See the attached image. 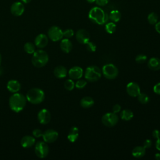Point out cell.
<instances>
[{"instance_id": "1", "label": "cell", "mask_w": 160, "mask_h": 160, "mask_svg": "<svg viewBox=\"0 0 160 160\" xmlns=\"http://www.w3.org/2000/svg\"><path fill=\"white\" fill-rule=\"evenodd\" d=\"M26 98L22 93L15 92L12 94L9 99L10 109L15 112H19L23 110L26 104Z\"/></svg>"}, {"instance_id": "2", "label": "cell", "mask_w": 160, "mask_h": 160, "mask_svg": "<svg viewBox=\"0 0 160 160\" xmlns=\"http://www.w3.org/2000/svg\"><path fill=\"white\" fill-rule=\"evenodd\" d=\"M89 19L94 23L102 25L106 23L109 19V15L101 8L94 7L89 12Z\"/></svg>"}, {"instance_id": "3", "label": "cell", "mask_w": 160, "mask_h": 160, "mask_svg": "<svg viewBox=\"0 0 160 160\" xmlns=\"http://www.w3.org/2000/svg\"><path fill=\"white\" fill-rule=\"evenodd\" d=\"M26 98L27 101L31 104H38L44 100L45 94L41 89L34 88L28 91Z\"/></svg>"}, {"instance_id": "4", "label": "cell", "mask_w": 160, "mask_h": 160, "mask_svg": "<svg viewBox=\"0 0 160 160\" xmlns=\"http://www.w3.org/2000/svg\"><path fill=\"white\" fill-rule=\"evenodd\" d=\"M49 61V56L48 53L42 50L38 49L35 51L32 54L31 62L32 65L36 68H42L46 65Z\"/></svg>"}, {"instance_id": "5", "label": "cell", "mask_w": 160, "mask_h": 160, "mask_svg": "<svg viewBox=\"0 0 160 160\" xmlns=\"http://www.w3.org/2000/svg\"><path fill=\"white\" fill-rule=\"evenodd\" d=\"M102 76V71L100 68L94 65H91L86 68L84 72V78L89 82H96Z\"/></svg>"}, {"instance_id": "6", "label": "cell", "mask_w": 160, "mask_h": 160, "mask_svg": "<svg viewBox=\"0 0 160 160\" xmlns=\"http://www.w3.org/2000/svg\"><path fill=\"white\" fill-rule=\"evenodd\" d=\"M101 71L104 77L110 80L116 78L119 74L118 68L114 64L111 63L104 65Z\"/></svg>"}, {"instance_id": "7", "label": "cell", "mask_w": 160, "mask_h": 160, "mask_svg": "<svg viewBox=\"0 0 160 160\" xmlns=\"http://www.w3.org/2000/svg\"><path fill=\"white\" fill-rule=\"evenodd\" d=\"M119 120V118L117 114L113 112H109L105 113L101 119L102 123L106 127L111 128L116 125Z\"/></svg>"}, {"instance_id": "8", "label": "cell", "mask_w": 160, "mask_h": 160, "mask_svg": "<svg viewBox=\"0 0 160 160\" xmlns=\"http://www.w3.org/2000/svg\"><path fill=\"white\" fill-rule=\"evenodd\" d=\"M49 146L44 141H38L34 148L36 155L39 158H44L49 154Z\"/></svg>"}, {"instance_id": "9", "label": "cell", "mask_w": 160, "mask_h": 160, "mask_svg": "<svg viewBox=\"0 0 160 160\" xmlns=\"http://www.w3.org/2000/svg\"><path fill=\"white\" fill-rule=\"evenodd\" d=\"M48 36L52 41L57 42L62 39L63 31L58 26H53L48 29Z\"/></svg>"}, {"instance_id": "10", "label": "cell", "mask_w": 160, "mask_h": 160, "mask_svg": "<svg viewBox=\"0 0 160 160\" xmlns=\"http://www.w3.org/2000/svg\"><path fill=\"white\" fill-rule=\"evenodd\" d=\"M126 92L131 97L136 98L141 92V89L137 82H130L126 85Z\"/></svg>"}, {"instance_id": "11", "label": "cell", "mask_w": 160, "mask_h": 160, "mask_svg": "<svg viewBox=\"0 0 160 160\" xmlns=\"http://www.w3.org/2000/svg\"><path fill=\"white\" fill-rule=\"evenodd\" d=\"M44 142L52 143L56 141L58 138V132L54 129H47L43 132L42 136Z\"/></svg>"}, {"instance_id": "12", "label": "cell", "mask_w": 160, "mask_h": 160, "mask_svg": "<svg viewBox=\"0 0 160 160\" xmlns=\"http://www.w3.org/2000/svg\"><path fill=\"white\" fill-rule=\"evenodd\" d=\"M76 39L80 44H85L89 41L90 35L88 31L86 29H80L76 32Z\"/></svg>"}, {"instance_id": "13", "label": "cell", "mask_w": 160, "mask_h": 160, "mask_svg": "<svg viewBox=\"0 0 160 160\" xmlns=\"http://www.w3.org/2000/svg\"><path fill=\"white\" fill-rule=\"evenodd\" d=\"M51 113L46 109H42L38 113V120L42 124H48L51 121Z\"/></svg>"}, {"instance_id": "14", "label": "cell", "mask_w": 160, "mask_h": 160, "mask_svg": "<svg viewBox=\"0 0 160 160\" xmlns=\"http://www.w3.org/2000/svg\"><path fill=\"white\" fill-rule=\"evenodd\" d=\"M11 12L14 16H20L24 12V6L21 2L17 1L12 4L11 6Z\"/></svg>"}, {"instance_id": "15", "label": "cell", "mask_w": 160, "mask_h": 160, "mask_svg": "<svg viewBox=\"0 0 160 160\" xmlns=\"http://www.w3.org/2000/svg\"><path fill=\"white\" fill-rule=\"evenodd\" d=\"M68 75L70 79L78 80L81 79L83 75V69L80 66H73L68 71Z\"/></svg>"}, {"instance_id": "16", "label": "cell", "mask_w": 160, "mask_h": 160, "mask_svg": "<svg viewBox=\"0 0 160 160\" xmlns=\"http://www.w3.org/2000/svg\"><path fill=\"white\" fill-rule=\"evenodd\" d=\"M48 44V37L44 34H38L34 39V44L38 48H45Z\"/></svg>"}, {"instance_id": "17", "label": "cell", "mask_w": 160, "mask_h": 160, "mask_svg": "<svg viewBox=\"0 0 160 160\" xmlns=\"http://www.w3.org/2000/svg\"><path fill=\"white\" fill-rule=\"evenodd\" d=\"M7 89L11 92H18L21 89V84L17 80H10L7 83Z\"/></svg>"}, {"instance_id": "18", "label": "cell", "mask_w": 160, "mask_h": 160, "mask_svg": "<svg viewBox=\"0 0 160 160\" xmlns=\"http://www.w3.org/2000/svg\"><path fill=\"white\" fill-rule=\"evenodd\" d=\"M60 48L62 52L65 53H69L72 50V44L71 41L68 38L62 39L60 42Z\"/></svg>"}, {"instance_id": "19", "label": "cell", "mask_w": 160, "mask_h": 160, "mask_svg": "<svg viewBox=\"0 0 160 160\" xmlns=\"http://www.w3.org/2000/svg\"><path fill=\"white\" fill-rule=\"evenodd\" d=\"M35 143V138L31 136H24L21 140V144L24 148H29L32 147Z\"/></svg>"}, {"instance_id": "20", "label": "cell", "mask_w": 160, "mask_h": 160, "mask_svg": "<svg viewBox=\"0 0 160 160\" xmlns=\"http://www.w3.org/2000/svg\"><path fill=\"white\" fill-rule=\"evenodd\" d=\"M54 75L56 78H59V79H62L65 78L67 76L68 74V71L67 69L61 65L56 66L53 71Z\"/></svg>"}, {"instance_id": "21", "label": "cell", "mask_w": 160, "mask_h": 160, "mask_svg": "<svg viewBox=\"0 0 160 160\" xmlns=\"http://www.w3.org/2000/svg\"><path fill=\"white\" fill-rule=\"evenodd\" d=\"M148 66L152 71L160 70V59L156 57L150 58L148 62Z\"/></svg>"}, {"instance_id": "22", "label": "cell", "mask_w": 160, "mask_h": 160, "mask_svg": "<svg viewBox=\"0 0 160 160\" xmlns=\"http://www.w3.org/2000/svg\"><path fill=\"white\" fill-rule=\"evenodd\" d=\"M79 136V129L76 126L72 127L68 133V139L71 142H74Z\"/></svg>"}, {"instance_id": "23", "label": "cell", "mask_w": 160, "mask_h": 160, "mask_svg": "<svg viewBox=\"0 0 160 160\" xmlns=\"http://www.w3.org/2000/svg\"><path fill=\"white\" fill-rule=\"evenodd\" d=\"M146 154V149L141 146H138L133 148L132 151V155L136 158H142Z\"/></svg>"}, {"instance_id": "24", "label": "cell", "mask_w": 160, "mask_h": 160, "mask_svg": "<svg viewBox=\"0 0 160 160\" xmlns=\"http://www.w3.org/2000/svg\"><path fill=\"white\" fill-rule=\"evenodd\" d=\"M94 104V99L90 96H84L80 101V105L83 108H89Z\"/></svg>"}, {"instance_id": "25", "label": "cell", "mask_w": 160, "mask_h": 160, "mask_svg": "<svg viewBox=\"0 0 160 160\" xmlns=\"http://www.w3.org/2000/svg\"><path fill=\"white\" fill-rule=\"evenodd\" d=\"M133 116H134V114H133L132 111L131 110L128 109H123L122 111H121V113H120L121 119L124 121H126L131 120V119L133 118Z\"/></svg>"}, {"instance_id": "26", "label": "cell", "mask_w": 160, "mask_h": 160, "mask_svg": "<svg viewBox=\"0 0 160 160\" xmlns=\"http://www.w3.org/2000/svg\"><path fill=\"white\" fill-rule=\"evenodd\" d=\"M121 18V12L116 9L112 10L110 12L109 14V19L114 22H118Z\"/></svg>"}, {"instance_id": "27", "label": "cell", "mask_w": 160, "mask_h": 160, "mask_svg": "<svg viewBox=\"0 0 160 160\" xmlns=\"http://www.w3.org/2000/svg\"><path fill=\"white\" fill-rule=\"evenodd\" d=\"M24 51L28 53V54H33L34 51H36L35 49V44H34L32 42H28L24 44Z\"/></svg>"}, {"instance_id": "28", "label": "cell", "mask_w": 160, "mask_h": 160, "mask_svg": "<svg viewBox=\"0 0 160 160\" xmlns=\"http://www.w3.org/2000/svg\"><path fill=\"white\" fill-rule=\"evenodd\" d=\"M158 21V16L156 12H150L148 16V21L151 25H155Z\"/></svg>"}, {"instance_id": "29", "label": "cell", "mask_w": 160, "mask_h": 160, "mask_svg": "<svg viewBox=\"0 0 160 160\" xmlns=\"http://www.w3.org/2000/svg\"><path fill=\"white\" fill-rule=\"evenodd\" d=\"M137 98L138 101L142 104H146L149 101V96L144 92H140L139 94L137 96Z\"/></svg>"}, {"instance_id": "30", "label": "cell", "mask_w": 160, "mask_h": 160, "mask_svg": "<svg viewBox=\"0 0 160 160\" xmlns=\"http://www.w3.org/2000/svg\"><path fill=\"white\" fill-rule=\"evenodd\" d=\"M116 29V25L114 22H109L106 24L105 30L109 34H113Z\"/></svg>"}, {"instance_id": "31", "label": "cell", "mask_w": 160, "mask_h": 160, "mask_svg": "<svg viewBox=\"0 0 160 160\" xmlns=\"http://www.w3.org/2000/svg\"><path fill=\"white\" fill-rule=\"evenodd\" d=\"M64 88L68 91H72L75 87V83L72 79H68L64 83Z\"/></svg>"}, {"instance_id": "32", "label": "cell", "mask_w": 160, "mask_h": 160, "mask_svg": "<svg viewBox=\"0 0 160 160\" xmlns=\"http://www.w3.org/2000/svg\"><path fill=\"white\" fill-rule=\"evenodd\" d=\"M85 46L86 49L91 52H94L96 50V45L93 42L88 41L86 44H85Z\"/></svg>"}, {"instance_id": "33", "label": "cell", "mask_w": 160, "mask_h": 160, "mask_svg": "<svg viewBox=\"0 0 160 160\" xmlns=\"http://www.w3.org/2000/svg\"><path fill=\"white\" fill-rule=\"evenodd\" d=\"M87 84V81L82 79H79L75 83V87L78 89H82Z\"/></svg>"}, {"instance_id": "34", "label": "cell", "mask_w": 160, "mask_h": 160, "mask_svg": "<svg viewBox=\"0 0 160 160\" xmlns=\"http://www.w3.org/2000/svg\"><path fill=\"white\" fill-rule=\"evenodd\" d=\"M147 60V56L144 54H139L135 58V61L137 63L142 64L146 62Z\"/></svg>"}, {"instance_id": "35", "label": "cell", "mask_w": 160, "mask_h": 160, "mask_svg": "<svg viewBox=\"0 0 160 160\" xmlns=\"http://www.w3.org/2000/svg\"><path fill=\"white\" fill-rule=\"evenodd\" d=\"M74 31L72 29H66L63 31V37L65 38H71L74 36Z\"/></svg>"}, {"instance_id": "36", "label": "cell", "mask_w": 160, "mask_h": 160, "mask_svg": "<svg viewBox=\"0 0 160 160\" xmlns=\"http://www.w3.org/2000/svg\"><path fill=\"white\" fill-rule=\"evenodd\" d=\"M43 132L39 129H35L32 131V135L35 138H39L42 136Z\"/></svg>"}, {"instance_id": "37", "label": "cell", "mask_w": 160, "mask_h": 160, "mask_svg": "<svg viewBox=\"0 0 160 160\" xmlns=\"http://www.w3.org/2000/svg\"><path fill=\"white\" fill-rule=\"evenodd\" d=\"M152 142L151 139H146L144 141V143H143V147L145 148V149H147V148H149L152 146Z\"/></svg>"}, {"instance_id": "38", "label": "cell", "mask_w": 160, "mask_h": 160, "mask_svg": "<svg viewBox=\"0 0 160 160\" xmlns=\"http://www.w3.org/2000/svg\"><path fill=\"white\" fill-rule=\"evenodd\" d=\"M121 106L118 104H116L112 106V111L113 112H114L116 114L119 112L121 111Z\"/></svg>"}, {"instance_id": "39", "label": "cell", "mask_w": 160, "mask_h": 160, "mask_svg": "<svg viewBox=\"0 0 160 160\" xmlns=\"http://www.w3.org/2000/svg\"><path fill=\"white\" fill-rule=\"evenodd\" d=\"M109 0H96L95 2L99 6H104L109 2Z\"/></svg>"}, {"instance_id": "40", "label": "cell", "mask_w": 160, "mask_h": 160, "mask_svg": "<svg viewBox=\"0 0 160 160\" xmlns=\"http://www.w3.org/2000/svg\"><path fill=\"white\" fill-rule=\"evenodd\" d=\"M153 91L156 94L160 95V82H158L153 87Z\"/></svg>"}, {"instance_id": "41", "label": "cell", "mask_w": 160, "mask_h": 160, "mask_svg": "<svg viewBox=\"0 0 160 160\" xmlns=\"http://www.w3.org/2000/svg\"><path fill=\"white\" fill-rule=\"evenodd\" d=\"M152 136L154 139H157L160 138V131L158 129H154L152 132Z\"/></svg>"}, {"instance_id": "42", "label": "cell", "mask_w": 160, "mask_h": 160, "mask_svg": "<svg viewBox=\"0 0 160 160\" xmlns=\"http://www.w3.org/2000/svg\"><path fill=\"white\" fill-rule=\"evenodd\" d=\"M155 30L157 32L160 34V21H158L155 24Z\"/></svg>"}, {"instance_id": "43", "label": "cell", "mask_w": 160, "mask_h": 160, "mask_svg": "<svg viewBox=\"0 0 160 160\" xmlns=\"http://www.w3.org/2000/svg\"><path fill=\"white\" fill-rule=\"evenodd\" d=\"M155 146H156V148L158 151H160V138L156 139V143H155Z\"/></svg>"}, {"instance_id": "44", "label": "cell", "mask_w": 160, "mask_h": 160, "mask_svg": "<svg viewBox=\"0 0 160 160\" xmlns=\"http://www.w3.org/2000/svg\"><path fill=\"white\" fill-rule=\"evenodd\" d=\"M154 158L157 160H160V153H156L154 156Z\"/></svg>"}, {"instance_id": "45", "label": "cell", "mask_w": 160, "mask_h": 160, "mask_svg": "<svg viewBox=\"0 0 160 160\" xmlns=\"http://www.w3.org/2000/svg\"><path fill=\"white\" fill-rule=\"evenodd\" d=\"M23 3H25V4H28L29 2H30L32 0H21Z\"/></svg>"}, {"instance_id": "46", "label": "cell", "mask_w": 160, "mask_h": 160, "mask_svg": "<svg viewBox=\"0 0 160 160\" xmlns=\"http://www.w3.org/2000/svg\"><path fill=\"white\" fill-rule=\"evenodd\" d=\"M86 1L89 3H92V2H94L96 1V0H86Z\"/></svg>"}, {"instance_id": "47", "label": "cell", "mask_w": 160, "mask_h": 160, "mask_svg": "<svg viewBox=\"0 0 160 160\" xmlns=\"http://www.w3.org/2000/svg\"><path fill=\"white\" fill-rule=\"evenodd\" d=\"M3 73V70H2V68L0 67V76H1Z\"/></svg>"}, {"instance_id": "48", "label": "cell", "mask_w": 160, "mask_h": 160, "mask_svg": "<svg viewBox=\"0 0 160 160\" xmlns=\"http://www.w3.org/2000/svg\"><path fill=\"white\" fill-rule=\"evenodd\" d=\"M1 62H2V57H1V55L0 54V65L1 64Z\"/></svg>"}]
</instances>
